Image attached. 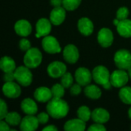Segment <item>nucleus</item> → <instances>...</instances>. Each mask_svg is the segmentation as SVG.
I'll return each instance as SVG.
<instances>
[{"mask_svg":"<svg viewBox=\"0 0 131 131\" xmlns=\"http://www.w3.org/2000/svg\"><path fill=\"white\" fill-rule=\"evenodd\" d=\"M7 114H8L7 104L3 100H1L0 101V118H1V120L5 119Z\"/></svg>","mask_w":131,"mask_h":131,"instance_id":"nucleus-33","label":"nucleus"},{"mask_svg":"<svg viewBox=\"0 0 131 131\" xmlns=\"http://www.w3.org/2000/svg\"><path fill=\"white\" fill-rule=\"evenodd\" d=\"M81 0H63V7L68 11H73L78 8Z\"/></svg>","mask_w":131,"mask_h":131,"instance_id":"nucleus-29","label":"nucleus"},{"mask_svg":"<svg viewBox=\"0 0 131 131\" xmlns=\"http://www.w3.org/2000/svg\"><path fill=\"white\" fill-rule=\"evenodd\" d=\"M42 130L44 131H57L58 130V128L54 126V125H49V126H47L45 127V128L42 129Z\"/></svg>","mask_w":131,"mask_h":131,"instance_id":"nucleus-40","label":"nucleus"},{"mask_svg":"<svg viewBox=\"0 0 131 131\" xmlns=\"http://www.w3.org/2000/svg\"><path fill=\"white\" fill-rule=\"evenodd\" d=\"M81 85H80L78 83V84H73L71 87V89H70V92H71V95H78L81 91Z\"/></svg>","mask_w":131,"mask_h":131,"instance_id":"nucleus-36","label":"nucleus"},{"mask_svg":"<svg viewBox=\"0 0 131 131\" xmlns=\"http://www.w3.org/2000/svg\"><path fill=\"white\" fill-rule=\"evenodd\" d=\"M31 29L30 22L25 19L18 20L15 25V31L16 34L21 37L28 36L31 32Z\"/></svg>","mask_w":131,"mask_h":131,"instance_id":"nucleus-16","label":"nucleus"},{"mask_svg":"<svg viewBox=\"0 0 131 131\" xmlns=\"http://www.w3.org/2000/svg\"><path fill=\"white\" fill-rule=\"evenodd\" d=\"M39 122L38 118L33 115H27L20 123V129L22 131H34L38 127Z\"/></svg>","mask_w":131,"mask_h":131,"instance_id":"nucleus-14","label":"nucleus"},{"mask_svg":"<svg viewBox=\"0 0 131 131\" xmlns=\"http://www.w3.org/2000/svg\"><path fill=\"white\" fill-rule=\"evenodd\" d=\"M114 62L119 69L128 70L131 68V53L125 49L117 51L114 55Z\"/></svg>","mask_w":131,"mask_h":131,"instance_id":"nucleus-4","label":"nucleus"},{"mask_svg":"<svg viewBox=\"0 0 131 131\" xmlns=\"http://www.w3.org/2000/svg\"><path fill=\"white\" fill-rule=\"evenodd\" d=\"M89 131H104L106 130V127L103 125V124L96 123L94 124L91 125V127L88 128Z\"/></svg>","mask_w":131,"mask_h":131,"instance_id":"nucleus-35","label":"nucleus"},{"mask_svg":"<svg viewBox=\"0 0 131 131\" xmlns=\"http://www.w3.org/2000/svg\"><path fill=\"white\" fill-rule=\"evenodd\" d=\"M84 94L91 99H98L101 96V90L94 84H88L84 88Z\"/></svg>","mask_w":131,"mask_h":131,"instance_id":"nucleus-24","label":"nucleus"},{"mask_svg":"<svg viewBox=\"0 0 131 131\" xmlns=\"http://www.w3.org/2000/svg\"><path fill=\"white\" fill-rule=\"evenodd\" d=\"M129 80V74L123 69L116 70L111 74V83L115 88H122L127 84Z\"/></svg>","mask_w":131,"mask_h":131,"instance_id":"nucleus-6","label":"nucleus"},{"mask_svg":"<svg viewBox=\"0 0 131 131\" xmlns=\"http://www.w3.org/2000/svg\"><path fill=\"white\" fill-rule=\"evenodd\" d=\"M91 118L95 123L105 124L110 119V114L104 108H97L91 113Z\"/></svg>","mask_w":131,"mask_h":131,"instance_id":"nucleus-19","label":"nucleus"},{"mask_svg":"<svg viewBox=\"0 0 131 131\" xmlns=\"http://www.w3.org/2000/svg\"><path fill=\"white\" fill-rule=\"evenodd\" d=\"M2 91L5 96L9 98H17L21 94V88L20 86L12 81V82H5L2 87Z\"/></svg>","mask_w":131,"mask_h":131,"instance_id":"nucleus-12","label":"nucleus"},{"mask_svg":"<svg viewBox=\"0 0 131 131\" xmlns=\"http://www.w3.org/2000/svg\"><path fill=\"white\" fill-rule=\"evenodd\" d=\"M42 61V54L38 48H31L24 56V64L29 68H35L40 65Z\"/></svg>","mask_w":131,"mask_h":131,"instance_id":"nucleus-3","label":"nucleus"},{"mask_svg":"<svg viewBox=\"0 0 131 131\" xmlns=\"http://www.w3.org/2000/svg\"><path fill=\"white\" fill-rule=\"evenodd\" d=\"M119 96L121 100L126 104H131V88L122 87L120 90Z\"/></svg>","mask_w":131,"mask_h":131,"instance_id":"nucleus-26","label":"nucleus"},{"mask_svg":"<svg viewBox=\"0 0 131 131\" xmlns=\"http://www.w3.org/2000/svg\"><path fill=\"white\" fill-rule=\"evenodd\" d=\"M64 87L61 84H55L51 88V92L53 97L61 98L64 95Z\"/></svg>","mask_w":131,"mask_h":131,"instance_id":"nucleus-28","label":"nucleus"},{"mask_svg":"<svg viewBox=\"0 0 131 131\" xmlns=\"http://www.w3.org/2000/svg\"><path fill=\"white\" fill-rule=\"evenodd\" d=\"M3 80L5 81V82H12V81H14V80H15L14 71L5 73V74L3 76Z\"/></svg>","mask_w":131,"mask_h":131,"instance_id":"nucleus-37","label":"nucleus"},{"mask_svg":"<svg viewBox=\"0 0 131 131\" xmlns=\"http://www.w3.org/2000/svg\"><path fill=\"white\" fill-rule=\"evenodd\" d=\"M129 13V10L127 7H121L117 12V18H118L120 21L127 19Z\"/></svg>","mask_w":131,"mask_h":131,"instance_id":"nucleus-31","label":"nucleus"},{"mask_svg":"<svg viewBox=\"0 0 131 131\" xmlns=\"http://www.w3.org/2000/svg\"><path fill=\"white\" fill-rule=\"evenodd\" d=\"M86 122L78 119H72L64 124V129L66 131H83L85 130Z\"/></svg>","mask_w":131,"mask_h":131,"instance_id":"nucleus-20","label":"nucleus"},{"mask_svg":"<svg viewBox=\"0 0 131 131\" xmlns=\"http://www.w3.org/2000/svg\"><path fill=\"white\" fill-rule=\"evenodd\" d=\"M97 41L99 44L104 48L110 47L114 41V35L111 29L103 28L100 30L97 35Z\"/></svg>","mask_w":131,"mask_h":131,"instance_id":"nucleus-10","label":"nucleus"},{"mask_svg":"<svg viewBox=\"0 0 131 131\" xmlns=\"http://www.w3.org/2000/svg\"><path fill=\"white\" fill-rule=\"evenodd\" d=\"M119 22H120V20H119L118 18H116V19H114V24L116 26L119 24Z\"/></svg>","mask_w":131,"mask_h":131,"instance_id":"nucleus-41","label":"nucleus"},{"mask_svg":"<svg viewBox=\"0 0 131 131\" xmlns=\"http://www.w3.org/2000/svg\"><path fill=\"white\" fill-rule=\"evenodd\" d=\"M0 130H1V131L11 130L9 128V124L6 121H3L2 120L0 122Z\"/></svg>","mask_w":131,"mask_h":131,"instance_id":"nucleus-38","label":"nucleus"},{"mask_svg":"<svg viewBox=\"0 0 131 131\" xmlns=\"http://www.w3.org/2000/svg\"><path fill=\"white\" fill-rule=\"evenodd\" d=\"M41 45L43 49L49 54H57L60 53L61 51L59 42L58 41L56 38L51 35L45 36L41 41Z\"/></svg>","mask_w":131,"mask_h":131,"instance_id":"nucleus-7","label":"nucleus"},{"mask_svg":"<svg viewBox=\"0 0 131 131\" xmlns=\"http://www.w3.org/2000/svg\"><path fill=\"white\" fill-rule=\"evenodd\" d=\"M15 80L22 86H29L32 82V74L29 70V68L25 66H20L16 68L14 71Z\"/></svg>","mask_w":131,"mask_h":131,"instance_id":"nucleus-5","label":"nucleus"},{"mask_svg":"<svg viewBox=\"0 0 131 131\" xmlns=\"http://www.w3.org/2000/svg\"><path fill=\"white\" fill-rule=\"evenodd\" d=\"M61 84L65 88H69L73 85V77L71 73L65 72L61 78Z\"/></svg>","mask_w":131,"mask_h":131,"instance_id":"nucleus-30","label":"nucleus"},{"mask_svg":"<svg viewBox=\"0 0 131 131\" xmlns=\"http://www.w3.org/2000/svg\"><path fill=\"white\" fill-rule=\"evenodd\" d=\"M65 8L60 7H54L50 14V21L54 25H59L65 19L66 17V12Z\"/></svg>","mask_w":131,"mask_h":131,"instance_id":"nucleus-15","label":"nucleus"},{"mask_svg":"<svg viewBox=\"0 0 131 131\" xmlns=\"http://www.w3.org/2000/svg\"><path fill=\"white\" fill-rule=\"evenodd\" d=\"M47 111L51 117L54 119H61L68 114L69 107L66 101L61 98L52 97V99H51L48 103Z\"/></svg>","mask_w":131,"mask_h":131,"instance_id":"nucleus-1","label":"nucleus"},{"mask_svg":"<svg viewBox=\"0 0 131 131\" xmlns=\"http://www.w3.org/2000/svg\"><path fill=\"white\" fill-rule=\"evenodd\" d=\"M51 4L54 7H60L63 5V0H51Z\"/></svg>","mask_w":131,"mask_h":131,"instance_id":"nucleus-39","label":"nucleus"},{"mask_svg":"<svg viewBox=\"0 0 131 131\" xmlns=\"http://www.w3.org/2000/svg\"><path fill=\"white\" fill-rule=\"evenodd\" d=\"M127 71H128V74H129V77H130V78H131V68H129Z\"/></svg>","mask_w":131,"mask_h":131,"instance_id":"nucleus-43","label":"nucleus"},{"mask_svg":"<svg viewBox=\"0 0 131 131\" xmlns=\"http://www.w3.org/2000/svg\"><path fill=\"white\" fill-rule=\"evenodd\" d=\"M34 97L38 101L45 103L52 99L53 95L51 89L46 87H40L35 90L34 93Z\"/></svg>","mask_w":131,"mask_h":131,"instance_id":"nucleus-17","label":"nucleus"},{"mask_svg":"<svg viewBox=\"0 0 131 131\" xmlns=\"http://www.w3.org/2000/svg\"><path fill=\"white\" fill-rule=\"evenodd\" d=\"M91 113L87 106H81L78 110V117L84 122H87L91 118Z\"/></svg>","mask_w":131,"mask_h":131,"instance_id":"nucleus-27","label":"nucleus"},{"mask_svg":"<svg viewBox=\"0 0 131 131\" xmlns=\"http://www.w3.org/2000/svg\"><path fill=\"white\" fill-rule=\"evenodd\" d=\"M19 48L23 51H27L31 48V42L26 38H21L19 41Z\"/></svg>","mask_w":131,"mask_h":131,"instance_id":"nucleus-32","label":"nucleus"},{"mask_svg":"<svg viewBox=\"0 0 131 131\" xmlns=\"http://www.w3.org/2000/svg\"><path fill=\"white\" fill-rule=\"evenodd\" d=\"M78 28L79 31L85 36L91 35L94 31V25L88 18H80L78 22Z\"/></svg>","mask_w":131,"mask_h":131,"instance_id":"nucleus-18","label":"nucleus"},{"mask_svg":"<svg viewBox=\"0 0 131 131\" xmlns=\"http://www.w3.org/2000/svg\"><path fill=\"white\" fill-rule=\"evenodd\" d=\"M128 115H129V117H130V119L131 120V107L129 109V111H128Z\"/></svg>","mask_w":131,"mask_h":131,"instance_id":"nucleus-42","label":"nucleus"},{"mask_svg":"<svg viewBox=\"0 0 131 131\" xmlns=\"http://www.w3.org/2000/svg\"><path fill=\"white\" fill-rule=\"evenodd\" d=\"M66 70V65L61 61H53L48 66L47 68L48 75L53 78H61V76L67 72Z\"/></svg>","mask_w":131,"mask_h":131,"instance_id":"nucleus-8","label":"nucleus"},{"mask_svg":"<svg viewBox=\"0 0 131 131\" xmlns=\"http://www.w3.org/2000/svg\"><path fill=\"white\" fill-rule=\"evenodd\" d=\"M51 22L45 18H40L36 24V31L37 33L35 37L40 38L41 36H47L49 35L51 30Z\"/></svg>","mask_w":131,"mask_h":131,"instance_id":"nucleus-13","label":"nucleus"},{"mask_svg":"<svg viewBox=\"0 0 131 131\" xmlns=\"http://www.w3.org/2000/svg\"><path fill=\"white\" fill-rule=\"evenodd\" d=\"M21 108L22 111L27 115H35L38 111L37 104L31 98L24 99L21 101Z\"/></svg>","mask_w":131,"mask_h":131,"instance_id":"nucleus-21","label":"nucleus"},{"mask_svg":"<svg viewBox=\"0 0 131 131\" xmlns=\"http://www.w3.org/2000/svg\"><path fill=\"white\" fill-rule=\"evenodd\" d=\"M93 75L91 72L86 68H79L75 71L76 81L81 86H87L90 84Z\"/></svg>","mask_w":131,"mask_h":131,"instance_id":"nucleus-9","label":"nucleus"},{"mask_svg":"<svg viewBox=\"0 0 131 131\" xmlns=\"http://www.w3.org/2000/svg\"><path fill=\"white\" fill-rule=\"evenodd\" d=\"M0 68L5 72H12L16 69L15 61L8 56H4L0 61Z\"/></svg>","mask_w":131,"mask_h":131,"instance_id":"nucleus-23","label":"nucleus"},{"mask_svg":"<svg viewBox=\"0 0 131 131\" xmlns=\"http://www.w3.org/2000/svg\"><path fill=\"white\" fill-rule=\"evenodd\" d=\"M117 30L119 35L124 38L131 37V20L127 18L120 21L117 25Z\"/></svg>","mask_w":131,"mask_h":131,"instance_id":"nucleus-22","label":"nucleus"},{"mask_svg":"<svg viewBox=\"0 0 131 131\" xmlns=\"http://www.w3.org/2000/svg\"><path fill=\"white\" fill-rule=\"evenodd\" d=\"M93 79L94 81L101 84L104 87V88L109 90L111 88V74L108 69L102 65L96 67L92 72Z\"/></svg>","mask_w":131,"mask_h":131,"instance_id":"nucleus-2","label":"nucleus"},{"mask_svg":"<svg viewBox=\"0 0 131 131\" xmlns=\"http://www.w3.org/2000/svg\"><path fill=\"white\" fill-rule=\"evenodd\" d=\"M64 60L69 64H74L79 58V51L78 48L74 45H68L63 51Z\"/></svg>","mask_w":131,"mask_h":131,"instance_id":"nucleus-11","label":"nucleus"},{"mask_svg":"<svg viewBox=\"0 0 131 131\" xmlns=\"http://www.w3.org/2000/svg\"><path fill=\"white\" fill-rule=\"evenodd\" d=\"M49 114L48 113H45V112H41L40 114H38L37 116V118H38V121L39 122V124H45L48 121V119H49Z\"/></svg>","mask_w":131,"mask_h":131,"instance_id":"nucleus-34","label":"nucleus"},{"mask_svg":"<svg viewBox=\"0 0 131 131\" xmlns=\"http://www.w3.org/2000/svg\"><path fill=\"white\" fill-rule=\"evenodd\" d=\"M5 121L12 127H16L20 124L21 119L20 115L17 112H10L8 113L5 117Z\"/></svg>","mask_w":131,"mask_h":131,"instance_id":"nucleus-25","label":"nucleus"}]
</instances>
